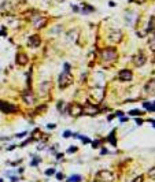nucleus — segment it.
Instances as JSON below:
<instances>
[{"label": "nucleus", "mask_w": 155, "mask_h": 182, "mask_svg": "<svg viewBox=\"0 0 155 182\" xmlns=\"http://www.w3.org/2000/svg\"><path fill=\"white\" fill-rule=\"evenodd\" d=\"M102 59L106 60V62H114V60L117 59V56H118V54H117V49L115 48H105L103 51H102Z\"/></svg>", "instance_id": "f257e3e1"}, {"label": "nucleus", "mask_w": 155, "mask_h": 182, "mask_svg": "<svg viewBox=\"0 0 155 182\" xmlns=\"http://www.w3.org/2000/svg\"><path fill=\"white\" fill-rule=\"evenodd\" d=\"M96 178H98L99 182H114L115 181L114 174L108 170H100L98 174H96Z\"/></svg>", "instance_id": "f03ea898"}, {"label": "nucleus", "mask_w": 155, "mask_h": 182, "mask_svg": "<svg viewBox=\"0 0 155 182\" xmlns=\"http://www.w3.org/2000/svg\"><path fill=\"white\" fill-rule=\"evenodd\" d=\"M72 84H73V75L67 71H63L59 75V88L65 89V88H67L69 85H72Z\"/></svg>", "instance_id": "7ed1b4c3"}, {"label": "nucleus", "mask_w": 155, "mask_h": 182, "mask_svg": "<svg viewBox=\"0 0 155 182\" xmlns=\"http://www.w3.org/2000/svg\"><path fill=\"white\" fill-rule=\"evenodd\" d=\"M0 111L4 114H12L15 111H18V107L11 103H6V102H0Z\"/></svg>", "instance_id": "20e7f679"}, {"label": "nucleus", "mask_w": 155, "mask_h": 182, "mask_svg": "<svg viewBox=\"0 0 155 182\" xmlns=\"http://www.w3.org/2000/svg\"><path fill=\"white\" fill-rule=\"evenodd\" d=\"M32 21H33L34 27H37V29H41V27H44L47 25V18H44L43 15H39V14L34 15L32 18Z\"/></svg>", "instance_id": "39448f33"}, {"label": "nucleus", "mask_w": 155, "mask_h": 182, "mask_svg": "<svg viewBox=\"0 0 155 182\" xmlns=\"http://www.w3.org/2000/svg\"><path fill=\"white\" fill-rule=\"evenodd\" d=\"M82 114H87V115H96L99 114V108L96 107L92 103H87L85 105H82Z\"/></svg>", "instance_id": "423d86ee"}, {"label": "nucleus", "mask_w": 155, "mask_h": 182, "mask_svg": "<svg viewBox=\"0 0 155 182\" xmlns=\"http://www.w3.org/2000/svg\"><path fill=\"white\" fill-rule=\"evenodd\" d=\"M133 78V74H132L131 70L128 69H122L121 71L118 73V80L122 81V82H128V81H132Z\"/></svg>", "instance_id": "0eeeda50"}, {"label": "nucleus", "mask_w": 155, "mask_h": 182, "mask_svg": "<svg viewBox=\"0 0 155 182\" xmlns=\"http://www.w3.org/2000/svg\"><path fill=\"white\" fill-rule=\"evenodd\" d=\"M69 114L72 115V117H78L82 114V105L81 104H77V103H73L70 107H69Z\"/></svg>", "instance_id": "6e6552de"}, {"label": "nucleus", "mask_w": 155, "mask_h": 182, "mask_svg": "<svg viewBox=\"0 0 155 182\" xmlns=\"http://www.w3.org/2000/svg\"><path fill=\"white\" fill-rule=\"evenodd\" d=\"M40 42H41V40H40V37L39 36H32V37H29V45L32 48H37L40 45Z\"/></svg>", "instance_id": "1a4fd4ad"}, {"label": "nucleus", "mask_w": 155, "mask_h": 182, "mask_svg": "<svg viewBox=\"0 0 155 182\" xmlns=\"http://www.w3.org/2000/svg\"><path fill=\"white\" fill-rule=\"evenodd\" d=\"M17 63L19 66H25L27 63V56L26 54H18L17 55Z\"/></svg>", "instance_id": "9d476101"}, {"label": "nucleus", "mask_w": 155, "mask_h": 182, "mask_svg": "<svg viewBox=\"0 0 155 182\" xmlns=\"http://www.w3.org/2000/svg\"><path fill=\"white\" fill-rule=\"evenodd\" d=\"M146 62H147V59L143 54H139L136 58H134V64L136 66H143Z\"/></svg>", "instance_id": "9b49d317"}, {"label": "nucleus", "mask_w": 155, "mask_h": 182, "mask_svg": "<svg viewBox=\"0 0 155 182\" xmlns=\"http://www.w3.org/2000/svg\"><path fill=\"white\" fill-rule=\"evenodd\" d=\"M24 100L26 104H33L34 103V97H33V95L29 92V95H24Z\"/></svg>", "instance_id": "f8f14e48"}, {"label": "nucleus", "mask_w": 155, "mask_h": 182, "mask_svg": "<svg viewBox=\"0 0 155 182\" xmlns=\"http://www.w3.org/2000/svg\"><path fill=\"white\" fill-rule=\"evenodd\" d=\"M143 105H144V107H146L148 111H151V112H154V111H155V108H154V103L144 102V103H143Z\"/></svg>", "instance_id": "ddd939ff"}, {"label": "nucleus", "mask_w": 155, "mask_h": 182, "mask_svg": "<svg viewBox=\"0 0 155 182\" xmlns=\"http://www.w3.org/2000/svg\"><path fill=\"white\" fill-rule=\"evenodd\" d=\"M81 179H82L81 175H72L70 178H69V182H80Z\"/></svg>", "instance_id": "4468645a"}, {"label": "nucleus", "mask_w": 155, "mask_h": 182, "mask_svg": "<svg viewBox=\"0 0 155 182\" xmlns=\"http://www.w3.org/2000/svg\"><path fill=\"white\" fill-rule=\"evenodd\" d=\"M147 32H154V17H151L150 18V24H148V29H147Z\"/></svg>", "instance_id": "2eb2a0df"}, {"label": "nucleus", "mask_w": 155, "mask_h": 182, "mask_svg": "<svg viewBox=\"0 0 155 182\" xmlns=\"http://www.w3.org/2000/svg\"><path fill=\"white\" fill-rule=\"evenodd\" d=\"M129 114H131V115H133V117H140V115H141L143 112H141L140 110H132Z\"/></svg>", "instance_id": "dca6fc26"}, {"label": "nucleus", "mask_w": 155, "mask_h": 182, "mask_svg": "<svg viewBox=\"0 0 155 182\" xmlns=\"http://www.w3.org/2000/svg\"><path fill=\"white\" fill-rule=\"evenodd\" d=\"M107 140H108V141H110V143H111V144H113V145H117V141H115V140H114V131H111V134H110V137H108V138H107Z\"/></svg>", "instance_id": "f3484780"}, {"label": "nucleus", "mask_w": 155, "mask_h": 182, "mask_svg": "<svg viewBox=\"0 0 155 182\" xmlns=\"http://www.w3.org/2000/svg\"><path fill=\"white\" fill-rule=\"evenodd\" d=\"M52 174H55V168H48L45 171V175H52Z\"/></svg>", "instance_id": "a211bd4d"}, {"label": "nucleus", "mask_w": 155, "mask_h": 182, "mask_svg": "<svg viewBox=\"0 0 155 182\" xmlns=\"http://www.w3.org/2000/svg\"><path fill=\"white\" fill-rule=\"evenodd\" d=\"M132 182H143V175H139V177H136V178H134Z\"/></svg>", "instance_id": "6ab92c4d"}, {"label": "nucleus", "mask_w": 155, "mask_h": 182, "mask_svg": "<svg viewBox=\"0 0 155 182\" xmlns=\"http://www.w3.org/2000/svg\"><path fill=\"white\" fill-rule=\"evenodd\" d=\"M70 136H72V131H69V130H66L65 133H63V137H65V138H69Z\"/></svg>", "instance_id": "aec40b11"}, {"label": "nucleus", "mask_w": 155, "mask_h": 182, "mask_svg": "<svg viewBox=\"0 0 155 182\" xmlns=\"http://www.w3.org/2000/svg\"><path fill=\"white\" fill-rule=\"evenodd\" d=\"M63 107H65V102H59V104H58V110L62 111Z\"/></svg>", "instance_id": "412c9836"}, {"label": "nucleus", "mask_w": 155, "mask_h": 182, "mask_svg": "<svg viewBox=\"0 0 155 182\" xmlns=\"http://www.w3.org/2000/svg\"><path fill=\"white\" fill-rule=\"evenodd\" d=\"M148 174L151 175V179H154V178H155V170H154V167H152L151 170H150V173H148Z\"/></svg>", "instance_id": "4be33fe9"}, {"label": "nucleus", "mask_w": 155, "mask_h": 182, "mask_svg": "<svg viewBox=\"0 0 155 182\" xmlns=\"http://www.w3.org/2000/svg\"><path fill=\"white\" fill-rule=\"evenodd\" d=\"M57 178H58V179H59V181H62V179H63V178H65V175H63V174H62V173H58V174H57Z\"/></svg>", "instance_id": "5701e85b"}, {"label": "nucleus", "mask_w": 155, "mask_h": 182, "mask_svg": "<svg viewBox=\"0 0 155 182\" xmlns=\"http://www.w3.org/2000/svg\"><path fill=\"white\" fill-rule=\"evenodd\" d=\"M65 71L70 73V64H69V63H65Z\"/></svg>", "instance_id": "b1692460"}, {"label": "nucleus", "mask_w": 155, "mask_h": 182, "mask_svg": "<svg viewBox=\"0 0 155 182\" xmlns=\"http://www.w3.org/2000/svg\"><path fill=\"white\" fill-rule=\"evenodd\" d=\"M26 136V131H24V133H19V134H17L15 137H18V138H22V137H25Z\"/></svg>", "instance_id": "393cba45"}, {"label": "nucleus", "mask_w": 155, "mask_h": 182, "mask_svg": "<svg viewBox=\"0 0 155 182\" xmlns=\"http://www.w3.org/2000/svg\"><path fill=\"white\" fill-rule=\"evenodd\" d=\"M39 162H40V158H37L36 160H33V162H32V166H37V163H39Z\"/></svg>", "instance_id": "a878e982"}, {"label": "nucleus", "mask_w": 155, "mask_h": 182, "mask_svg": "<svg viewBox=\"0 0 155 182\" xmlns=\"http://www.w3.org/2000/svg\"><path fill=\"white\" fill-rule=\"evenodd\" d=\"M131 2H134V3H137V4H141V3H144L146 0H131Z\"/></svg>", "instance_id": "bb28decb"}, {"label": "nucleus", "mask_w": 155, "mask_h": 182, "mask_svg": "<svg viewBox=\"0 0 155 182\" xmlns=\"http://www.w3.org/2000/svg\"><path fill=\"white\" fill-rule=\"evenodd\" d=\"M17 181H19L18 177H11V182H17Z\"/></svg>", "instance_id": "cd10ccee"}, {"label": "nucleus", "mask_w": 155, "mask_h": 182, "mask_svg": "<svg viewBox=\"0 0 155 182\" xmlns=\"http://www.w3.org/2000/svg\"><path fill=\"white\" fill-rule=\"evenodd\" d=\"M48 129H55V123H50V125H47Z\"/></svg>", "instance_id": "c85d7f7f"}, {"label": "nucleus", "mask_w": 155, "mask_h": 182, "mask_svg": "<svg viewBox=\"0 0 155 182\" xmlns=\"http://www.w3.org/2000/svg\"><path fill=\"white\" fill-rule=\"evenodd\" d=\"M76 151H77V148H76V146H74V148H69V152H70V153H72V152H76Z\"/></svg>", "instance_id": "c756f323"}, {"label": "nucleus", "mask_w": 155, "mask_h": 182, "mask_svg": "<svg viewBox=\"0 0 155 182\" xmlns=\"http://www.w3.org/2000/svg\"><path fill=\"white\" fill-rule=\"evenodd\" d=\"M136 123L137 125H141V123H143V119H136Z\"/></svg>", "instance_id": "7c9ffc66"}, {"label": "nucleus", "mask_w": 155, "mask_h": 182, "mask_svg": "<svg viewBox=\"0 0 155 182\" xmlns=\"http://www.w3.org/2000/svg\"><path fill=\"white\" fill-rule=\"evenodd\" d=\"M108 4H110V7H114V6H115V3H114V2H110Z\"/></svg>", "instance_id": "2f4dec72"}, {"label": "nucleus", "mask_w": 155, "mask_h": 182, "mask_svg": "<svg viewBox=\"0 0 155 182\" xmlns=\"http://www.w3.org/2000/svg\"><path fill=\"white\" fill-rule=\"evenodd\" d=\"M0 182H3V179H2V178H0Z\"/></svg>", "instance_id": "473e14b6"}]
</instances>
